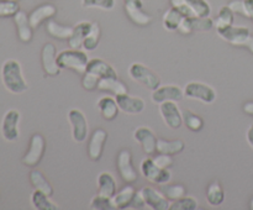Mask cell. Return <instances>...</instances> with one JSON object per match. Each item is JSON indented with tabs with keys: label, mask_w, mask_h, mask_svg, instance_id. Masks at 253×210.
<instances>
[{
	"label": "cell",
	"mask_w": 253,
	"mask_h": 210,
	"mask_svg": "<svg viewBox=\"0 0 253 210\" xmlns=\"http://www.w3.org/2000/svg\"><path fill=\"white\" fill-rule=\"evenodd\" d=\"M1 81L5 88L12 94H22L29 89L22 74L21 64L16 59H7L2 63Z\"/></svg>",
	"instance_id": "1"
},
{
	"label": "cell",
	"mask_w": 253,
	"mask_h": 210,
	"mask_svg": "<svg viewBox=\"0 0 253 210\" xmlns=\"http://www.w3.org/2000/svg\"><path fill=\"white\" fill-rule=\"evenodd\" d=\"M88 54L81 48H69L57 54V63L61 69H72L79 74H84L88 66Z\"/></svg>",
	"instance_id": "2"
},
{
	"label": "cell",
	"mask_w": 253,
	"mask_h": 210,
	"mask_svg": "<svg viewBox=\"0 0 253 210\" xmlns=\"http://www.w3.org/2000/svg\"><path fill=\"white\" fill-rule=\"evenodd\" d=\"M128 76L131 79H133L150 90H155L161 85L160 76L140 62H135L128 67Z\"/></svg>",
	"instance_id": "3"
},
{
	"label": "cell",
	"mask_w": 253,
	"mask_h": 210,
	"mask_svg": "<svg viewBox=\"0 0 253 210\" xmlns=\"http://www.w3.org/2000/svg\"><path fill=\"white\" fill-rule=\"evenodd\" d=\"M184 96L193 100H199L204 104H212L217 98L216 90L211 85L203 82H189L183 89Z\"/></svg>",
	"instance_id": "4"
},
{
	"label": "cell",
	"mask_w": 253,
	"mask_h": 210,
	"mask_svg": "<svg viewBox=\"0 0 253 210\" xmlns=\"http://www.w3.org/2000/svg\"><path fill=\"white\" fill-rule=\"evenodd\" d=\"M69 124L72 127V138L74 142L83 143L86 141L89 135V125L88 119H86L85 114L79 109H71L67 114Z\"/></svg>",
	"instance_id": "5"
},
{
	"label": "cell",
	"mask_w": 253,
	"mask_h": 210,
	"mask_svg": "<svg viewBox=\"0 0 253 210\" xmlns=\"http://www.w3.org/2000/svg\"><path fill=\"white\" fill-rule=\"evenodd\" d=\"M140 168L143 177L150 180L151 183H155V184H166V183H169V180L172 179V173L168 169H163V168L158 167L155 161H153V158L151 157L145 158L141 162Z\"/></svg>",
	"instance_id": "6"
},
{
	"label": "cell",
	"mask_w": 253,
	"mask_h": 210,
	"mask_svg": "<svg viewBox=\"0 0 253 210\" xmlns=\"http://www.w3.org/2000/svg\"><path fill=\"white\" fill-rule=\"evenodd\" d=\"M46 151V140L41 133H34L30 138V146L27 152L22 157V163L27 167H36L41 162Z\"/></svg>",
	"instance_id": "7"
},
{
	"label": "cell",
	"mask_w": 253,
	"mask_h": 210,
	"mask_svg": "<svg viewBox=\"0 0 253 210\" xmlns=\"http://www.w3.org/2000/svg\"><path fill=\"white\" fill-rule=\"evenodd\" d=\"M217 35L221 37L224 41L229 42V43L234 44L237 47H245L246 48V44L249 43L250 39H251V31H250L249 27L246 26H231L226 27V29L216 30Z\"/></svg>",
	"instance_id": "8"
},
{
	"label": "cell",
	"mask_w": 253,
	"mask_h": 210,
	"mask_svg": "<svg viewBox=\"0 0 253 210\" xmlns=\"http://www.w3.org/2000/svg\"><path fill=\"white\" fill-rule=\"evenodd\" d=\"M116 167L121 179L127 184H132L138 179V173L132 165V155L128 150H121L119 152Z\"/></svg>",
	"instance_id": "9"
},
{
	"label": "cell",
	"mask_w": 253,
	"mask_h": 210,
	"mask_svg": "<svg viewBox=\"0 0 253 210\" xmlns=\"http://www.w3.org/2000/svg\"><path fill=\"white\" fill-rule=\"evenodd\" d=\"M20 115L16 109H10L5 113L4 118L1 121V135L9 142H14L19 138V124H20Z\"/></svg>",
	"instance_id": "10"
},
{
	"label": "cell",
	"mask_w": 253,
	"mask_h": 210,
	"mask_svg": "<svg viewBox=\"0 0 253 210\" xmlns=\"http://www.w3.org/2000/svg\"><path fill=\"white\" fill-rule=\"evenodd\" d=\"M160 114L166 125L172 130H178L183 125V111L177 101H165L160 104Z\"/></svg>",
	"instance_id": "11"
},
{
	"label": "cell",
	"mask_w": 253,
	"mask_h": 210,
	"mask_svg": "<svg viewBox=\"0 0 253 210\" xmlns=\"http://www.w3.org/2000/svg\"><path fill=\"white\" fill-rule=\"evenodd\" d=\"M183 98H184V91L179 85H175V84L160 85L157 89L152 90V95H151L152 103L157 105L165 101H179Z\"/></svg>",
	"instance_id": "12"
},
{
	"label": "cell",
	"mask_w": 253,
	"mask_h": 210,
	"mask_svg": "<svg viewBox=\"0 0 253 210\" xmlns=\"http://www.w3.org/2000/svg\"><path fill=\"white\" fill-rule=\"evenodd\" d=\"M214 27V20L210 16L207 17H184L180 22L178 31L183 35H192L194 32L210 31Z\"/></svg>",
	"instance_id": "13"
},
{
	"label": "cell",
	"mask_w": 253,
	"mask_h": 210,
	"mask_svg": "<svg viewBox=\"0 0 253 210\" xmlns=\"http://www.w3.org/2000/svg\"><path fill=\"white\" fill-rule=\"evenodd\" d=\"M57 48L53 43H46L41 51V63L44 73L49 77H56L62 69L57 63Z\"/></svg>",
	"instance_id": "14"
},
{
	"label": "cell",
	"mask_w": 253,
	"mask_h": 210,
	"mask_svg": "<svg viewBox=\"0 0 253 210\" xmlns=\"http://www.w3.org/2000/svg\"><path fill=\"white\" fill-rule=\"evenodd\" d=\"M106 141H108V132L104 128H96L91 133L88 142V148H86L88 150V157L90 158V161H93V162L100 161L104 148H105Z\"/></svg>",
	"instance_id": "15"
},
{
	"label": "cell",
	"mask_w": 253,
	"mask_h": 210,
	"mask_svg": "<svg viewBox=\"0 0 253 210\" xmlns=\"http://www.w3.org/2000/svg\"><path fill=\"white\" fill-rule=\"evenodd\" d=\"M133 138L137 141L142 147L143 152L146 155H153L157 152V140L155 132L152 128L147 127V126H141L133 131Z\"/></svg>",
	"instance_id": "16"
},
{
	"label": "cell",
	"mask_w": 253,
	"mask_h": 210,
	"mask_svg": "<svg viewBox=\"0 0 253 210\" xmlns=\"http://www.w3.org/2000/svg\"><path fill=\"white\" fill-rule=\"evenodd\" d=\"M115 99L120 110L128 115H137V114L142 113L146 108V103L142 98L131 96L128 95V93L119 94L115 96Z\"/></svg>",
	"instance_id": "17"
},
{
	"label": "cell",
	"mask_w": 253,
	"mask_h": 210,
	"mask_svg": "<svg viewBox=\"0 0 253 210\" xmlns=\"http://www.w3.org/2000/svg\"><path fill=\"white\" fill-rule=\"evenodd\" d=\"M147 208L152 210H169L170 203L167 198L163 195L161 190L155 189L152 187H143L141 189Z\"/></svg>",
	"instance_id": "18"
},
{
	"label": "cell",
	"mask_w": 253,
	"mask_h": 210,
	"mask_svg": "<svg viewBox=\"0 0 253 210\" xmlns=\"http://www.w3.org/2000/svg\"><path fill=\"white\" fill-rule=\"evenodd\" d=\"M85 72L96 74L100 78H118L116 69L110 63H108V62L101 58L89 59Z\"/></svg>",
	"instance_id": "19"
},
{
	"label": "cell",
	"mask_w": 253,
	"mask_h": 210,
	"mask_svg": "<svg viewBox=\"0 0 253 210\" xmlns=\"http://www.w3.org/2000/svg\"><path fill=\"white\" fill-rule=\"evenodd\" d=\"M57 14V9L54 5L52 4H43L37 6L36 9L32 10L31 14L29 15L30 24H31L32 29L39 27L42 22L46 20H51L54 15Z\"/></svg>",
	"instance_id": "20"
},
{
	"label": "cell",
	"mask_w": 253,
	"mask_h": 210,
	"mask_svg": "<svg viewBox=\"0 0 253 210\" xmlns=\"http://www.w3.org/2000/svg\"><path fill=\"white\" fill-rule=\"evenodd\" d=\"M124 9L126 15L133 24L138 26H146L151 22V16L143 11V5L133 4V2H124Z\"/></svg>",
	"instance_id": "21"
},
{
	"label": "cell",
	"mask_w": 253,
	"mask_h": 210,
	"mask_svg": "<svg viewBox=\"0 0 253 210\" xmlns=\"http://www.w3.org/2000/svg\"><path fill=\"white\" fill-rule=\"evenodd\" d=\"M98 109L100 111V115L106 121H113L118 118L120 108L118 105V101L115 98L110 95L101 96L98 100Z\"/></svg>",
	"instance_id": "22"
},
{
	"label": "cell",
	"mask_w": 253,
	"mask_h": 210,
	"mask_svg": "<svg viewBox=\"0 0 253 210\" xmlns=\"http://www.w3.org/2000/svg\"><path fill=\"white\" fill-rule=\"evenodd\" d=\"M91 24L93 22L81 21L74 25L71 37L68 39L69 48H81V47H83L84 39H85L86 35L90 31Z\"/></svg>",
	"instance_id": "23"
},
{
	"label": "cell",
	"mask_w": 253,
	"mask_h": 210,
	"mask_svg": "<svg viewBox=\"0 0 253 210\" xmlns=\"http://www.w3.org/2000/svg\"><path fill=\"white\" fill-rule=\"evenodd\" d=\"M14 21L16 25L17 29V35H19V39L22 42H30L32 40V26L30 24L29 16L25 11H19L14 15Z\"/></svg>",
	"instance_id": "24"
},
{
	"label": "cell",
	"mask_w": 253,
	"mask_h": 210,
	"mask_svg": "<svg viewBox=\"0 0 253 210\" xmlns=\"http://www.w3.org/2000/svg\"><path fill=\"white\" fill-rule=\"evenodd\" d=\"M96 184H98L99 194L113 198L118 192L116 180L110 172H101L96 178Z\"/></svg>",
	"instance_id": "25"
},
{
	"label": "cell",
	"mask_w": 253,
	"mask_h": 210,
	"mask_svg": "<svg viewBox=\"0 0 253 210\" xmlns=\"http://www.w3.org/2000/svg\"><path fill=\"white\" fill-rule=\"evenodd\" d=\"M185 143L183 140H165V138H158L157 140V152L166 153V155H179L184 151Z\"/></svg>",
	"instance_id": "26"
},
{
	"label": "cell",
	"mask_w": 253,
	"mask_h": 210,
	"mask_svg": "<svg viewBox=\"0 0 253 210\" xmlns=\"http://www.w3.org/2000/svg\"><path fill=\"white\" fill-rule=\"evenodd\" d=\"M30 182H31L32 187L36 190L44 193L48 197H52L54 193L53 187L51 185V183L48 182L46 177L43 175V173L39 169H34L30 172Z\"/></svg>",
	"instance_id": "27"
},
{
	"label": "cell",
	"mask_w": 253,
	"mask_h": 210,
	"mask_svg": "<svg viewBox=\"0 0 253 210\" xmlns=\"http://www.w3.org/2000/svg\"><path fill=\"white\" fill-rule=\"evenodd\" d=\"M98 89L101 91L113 94L115 96L119 94L127 93V86L119 78H101L99 82Z\"/></svg>",
	"instance_id": "28"
},
{
	"label": "cell",
	"mask_w": 253,
	"mask_h": 210,
	"mask_svg": "<svg viewBox=\"0 0 253 210\" xmlns=\"http://www.w3.org/2000/svg\"><path fill=\"white\" fill-rule=\"evenodd\" d=\"M46 31L53 39L61 40V41L67 40L68 41V39L72 35V31H73V27L61 25L57 21H54V20H48V22L46 24Z\"/></svg>",
	"instance_id": "29"
},
{
	"label": "cell",
	"mask_w": 253,
	"mask_h": 210,
	"mask_svg": "<svg viewBox=\"0 0 253 210\" xmlns=\"http://www.w3.org/2000/svg\"><path fill=\"white\" fill-rule=\"evenodd\" d=\"M135 193L136 189L132 185H126V187L121 188L119 192H116V194L113 197L116 209H126V208H130Z\"/></svg>",
	"instance_id": "30"
},
{
	"label": "cell",
	"mask_w": 253,
	"mask_h": 210,
	"mask_svg": "<svg viewBox=\"0 0 253 210\" xmlns=\"http://www.w3.org/2000/svg\"><path fill=\"white\" fill-rule=\"evenodd\" d=\"M44 193L40 192V190L35 189V192L31 195V204L34 209L36 210H58L59 207L54 204L51 199Z\"/></svg>",
	"instance_id": "31"
},
{
	"label": "cell",
	"mask_w": 253,
	"mask_h": 210,
	"mask_svg": "<svg viewBox=\"0 0 253 210\" xmlns=\"http://www.w3.org/2000/svg\"><path fill=\"white\" fill-rule=\"evenodd\" d=\"M225 200V192L217 180L209 184L207 189V202L210 207H220Z\"/></svg>",
	"instance_id": "32"
},
{
	"label": "cell",
	"mask_w": 253,
	"mask_h": 210,
	"mask_svg": "<svg viewBox=\"0 0 253 210\" xmlns=\"http://www.w3.org/2000/svg\"><path fill=\"white\" fill-rule=\"evenodd\" d=\"M184 16L180 14L179 10H177L175 7H170L169 10L165 12L163 15V27H165L167 31H178L179 29L180 22L183 21Z\"/></svg>",
	"instance_id": "33"
},
{
	"label": "cell",
	"mask_w": 253,
	"mask_h": 210,
	"mask_svg": "<svg viewBox=\"0 0 253 210\" xmlns=\"http://www.w3.org/2000/svg\"><path fill=\"white\" fill-rule=\"evenodd\" d=\"M183 125L193 132H199L204 128V119L192 110L183 111Z\"/></svg>",
	"instance_id": "34"
},
{
	"label": "cell",
	"mask_w": 253,
	"mask_h": 210,
	"mask_svg": "<svg viewBox=\"0 0 253 210\" xmlns=\"http://www.w3.org/2000/svg\"><path fill=\"white\" fill-rule=\"evenodd\" d=\"M100 37H101L100 26H99L98 22H93V24H91L90 31H89V34L86 35V37L84 39L83 48L88 52L95 51L99 46V42H100Z\"/></svg>",
	"instance_id": "35"
},
{
	"label": "cell",
	"mask_w": 253,
	"mask_h": 210,
	"mask_svg": "<svg viewBox=\"0 0 253 210\" xmlns=\"http://www.w3.org/2000/svg\"><path fill=\"white\" fill-rule=\"evenodd\" d=\"M160 190L168 200H173V202L187 195V188L180 183H178V184L177 183H174V184H168V183L161 184Z\"/></svg>",
	"instance_id": "36"
},
{
	"label": "cell",
	"mask_w": 253,
	"mask_h": 210,
	"mask_svg": "<svg viewBox=\"0 0 253 210\" xmlns=\"http://www.w3.org/2000/svg\"><path fill=\"white\" fill-rule=\"evenodd\" d=\"M235 21V12L230 9L229 5L226 6H222L219 10V14H217L216 20L214 21V27H216V30L226 29V27L234 25Z\"/></svg>",
	"instance_id": "37"
},
{
	"label": "cell",
	"mask_w": 253,
	"mask_h": 210,
	"mask_svg": "<svg viewBox=\"0 0 253 210\" xmlns=\"http://www.w3.org/2000/svg\"><path fill=\"white\" fill-rule=\"evenodd\" d=\"M90 209L93 210H115L116 207L111 197L103 194H96L90 200Z\"/></svg>",
	"instance_id": "38"
},
{
	"label": "cell",
	"mask_w": 253,
	"mask_h": 210,
	"mask_svg": "<svg viewBox=\"0 0 253 210\" xmlns=\"http://www.w3.org/2000/svg\"><path fill=\"white\" fill-rule=\"evenodd\" d=\"M198 208H199V203L194 197L184 195V197L170 203L169 210H197Z\"/></svg>",
	"instance_id": "39"
},
{
	"label": "cell",
	"mask_w": 253,
	"mask_h": 210,
	"mask_svg": "<svg viewBox=\"0 0 253 210\" xmlns=\"http://www.w3.org/2000/svg\"><path fill=\"white\" fill-rule=\"evenodd\" d=\"M188 5L193 10L195 16L207 17L211 14V6L208 2V0H187Z\"/></svg>",
	"instance_id": "40"
},
{
	"label": "cell",
	"mask_w": 253,
	"mask_h": 210,
	"mask_svg": "<svg viewBox=\"0 0 253 210\" xmlns=\"http://www.w3.org/2000/svg\"><path fill=\"white\" fill-rule=\"evenodd\" d=\"M115 0H82V6L85 9H101L105 11H110L115 7Z\"/></svg>",
	"instance_id": "41"
},
{
	"label": "cell",
	"mask_w": 253,
	"mask_h": 210,
	"mask_svg": "<svg viewBox=\"0 0 253 210\" xmlns=\"http://www.w3.org/2000/svg\"><path fill=\"white\" fill-rule=\"evenodd\" d=\"M82 86H83L85 90L93 91L95 89H98L99 82H100V77L96 76V74L90 73V72H85L84 74H82Z\"/></svg>",
	"instance_id": "42"
},
{
	"label": "cell",
	"mask_w": 253,
	"mask_h": 210,
	"mask_svg": "<svg viewBox=\"0 0 253 210\" xmlns=\"http://www.w3.org/2000/svg\"><path fill=\"white\" fill-rule=\"evenodd\" d=\"M20 10L17 1H9V0H1L0 1V17L14 16Z\"/></svg>",
	"instance_id": "43"
},
{
	"label": "cell",
	"mask_w": 253,
	"mask_h": 210,
	"mask_svg": "<svg viewBox=\"0 0 253 210\" xmlns=\"http://www.w3.org/2000/svg\"><path fill=\"white\" fill-rule=\"evenodd\" d=\"M170 5L172 7H175L177 10H179L180 14L184 17H194V12L190 9V6L188 5L187 0H170Z\"/></svg>",
	"instance_id": "44"
},
{
	"label": "cell",
	"mask_w": 253,
	"mask_h": 210,
	"mask_svg": "<svg viewBox=\"0 0 253 210\" xmlns=\"http://www.w3.org/2000/svg\"><path fill=\"white\" fill-rule=\"evenodd\" d=\"M153 161H155V163L158 167L163 168V169L170 168L173 166V162H174V161H173V156L166 155V153H160L158 156L153 157Z\"/></svg>",
	"instance_id": "45"
},
{
	"label": "cell",
	"mask_w": 253,
	"mask_h": 210,
	"mask_svg": "<svg viewBox=\"0 0 253 210\" xmlns=\"http://www.w3.org/2000/svg\"><path fill=\"white\" fill-rule=\"evenodd\" d=\"M230 6V9L235 12V14H239L241 16L247 17L246 7H245L244 0H231V1L227 4Z\"/></svg>",
	"instance_id": "46"
},
{
	"label": "cell",
	"mask_w": 253,
	"mask_h": 210,
	"mask_svg": "<svg viewBox=\"0 0 253 210\" xmlns=\"http://www.w3.org/2000/svg\"><path fill=\"white\" fill-rule=\"evenodd\" d=\"M146 207H147V205H146L145 198H143L141 190H140V192H136L135 195H133L132 202H131L130 208H132V209L140 210V209H145Z\"/></svg>",
	"instance_id": "47"
},
{
	"label": "cell",
	"mask_w": 253,
	"mask_h": 210,
	"mask_svg": "<svg viewBox=\"0 0 253 210\" xmlns=\"http://www.w3.org/2000/svg\"><path fill=\"white\" fill-rule=\"evenodd\" d=\"M245 7H246L247 17L253 21V0H244Z\"/></svg>",
	"instance_id": "48"
},
{
	"label": "cell",
	"mask_w": 253,
	"mask_h": 210,
	"mask_svg": "<svg viewBox=\"0 0 253 210\" xmlns=\"http://www.w3.org/2000/svg\"><path fill=\"white\" fill-rule=\"evenodd\" d=\"M246 140H247V142H249V145L253 148V125L250 126L249 130H247Z\"/></svg>",
	"instance_id": "49"
},
{
	"label": "cell",
	"mask_w": 253,
	"mask_h": 210,
	"mask_svg": "<svg viewBox=\"0 0 253 210\" xmlns=\"http://www.w3.org/2000/svg\"><path fill=\"white\" fill-rule=\"evenodd\" d=\"M244 111L247 115L253 116V101H247L244 105Z\"/></svg>",
	"instance_id": "50"
},
{
	"label": "cell",
	"mask_w": 253,
	"mask_h": 210,
	"mask_svg": "<svg viewBox=\"0 0 253 210\" xmlns=\"http://www.w3.org/2000/svg\"><path fill=\"white\" fill-rule=\"evenodd\" d=\"M124 2H133V4H138V5H143L142 0H124Z\"/></svg>",
	"instance_id": "51"
},
{
	"label": "cell",
	"mask_w": 253,
	"mask_h": 210,
	"mask_svg": "<svg viewBox=\"0 0 253 210\" xmlns=\"http://www.w3.org/2000/svg\"><path fill=\"white\" fill-rule=\"evenodd\" d=\"M250 207H251V209L253 210V199L251 200V205H250Z\"/></svg>",
	"instance_id": "52"
},
{
	"label": "cell",
	"mask_w": 253,
	"mask_h": 210,
	"mask_svg": "<svg viewBox=\"0 0 253 210\" xmlns=\"http://www.w3.org/2000/svg\"><path fill=\"white\" fill-rule=\"evenodd\" d=\"M9 1H17V0H9Z\"/></svg>",
	"instance_id": "53"
}]
</instances>
